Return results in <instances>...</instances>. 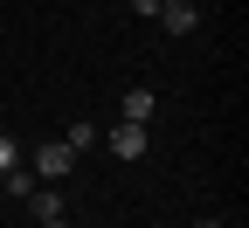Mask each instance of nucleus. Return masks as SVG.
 <instances>
[{
	"label": "nucleus",
	"mask_w": 249,
	"mask_h": 228,
	"mask_svg": "<svg viewBox=\"0 0 249 228\" xmlns=\"http://www.w3.org/2000/svg\"><path fill=\"white\" fill-rule=\"evenodd\" d=\"M76 166V152L70 145H62V139H49L42 152H35V180H62V173H70Z\"/></svg>",
	"instance_id": "f257e3e1"
},
{
	"label": "nucleus",
	"mask_w": 249,
	"mask_h": 228,
	"mask_svg": "<svg viewBox=\"0 0 249 228\" xmlns=\"http://www.w3.org/2000/svg\"><path fill=\"white\" fill-rule=\"evenodd\" d=\"M152 21H166L173 35H194V28H201V7H194V0H160V14H152Z\"/></svg>",
	"instance_id": "f03ea898"
},
{
	"label": "nucleus",
	"mask_w": 249,
	"mask_h": 228,
	"mask_svg": "<svg viewBox=\"0 0 249 228\" xmlns=\"http://www.w3.org/2000/svg\"><path fill=\"white\" fill-rule=\"evenodd\" d=\"M111 152L124 159V166H132V159H145V124H124V118H118V132H111Z\"/></svg>",
	"instance_id": "7ed1b4c3"
},
{
	"label": "nucleus",
	"mask_w": 249,
	"mask_h": 228,
	"mask_svg": "<svg viewBox=\"0 0 249 228\" xmlns=\"http://www.w3.org/2000/svg\"><path fill=\"white\" fill-rule=\"evenodd\" d=\"M152 111H160V104H152V90L139 83V90H124V124H152Z\"/></svg>",
	"instance_id": "20e7f679"
},
{
	"label": "nucleus",
	"mask_w": 249,
	"mask_h": 228,
	"mask_svg": "<svg viewBox=\"0 0 249 228\" xmlns=\"http://www.w3.org/2000/svg\"><path fill=\"white\" fill-rule=\"evenodd\" d=\"M0 187H7V193H14V201H28V193H35L42 180H35V166H21V159H14V166H7V173H0Z\"/></svg>",
	"instance_id": "39448f33"
},
{
	"label": "nucleus",
	"mask_w": 249,
	"mask_h": 228,
	"mask_svg": "<svg viewBox=\"0 0 249 228\" xmlns=\"http://www.w3.org/2000/svg\"><path fill=\"white\" fill-rule=\"evenodd\" d=\"M28 208H35V221H49V214H62V201H55V187H35V193H28Z\"/></svg>",
	"instance_id": "423d86ee"
},
{
	"label": "nucleus",
	"mask_w": 249,
	"mask_h": 228,
	"mask_svg": "<svg viewBox=\"0 0 249 228\" xmlns=\"http://www.w3.org/2000/svg\"><path fill=\"white\" fill-rule=\"evenodd\" d=\"M62 145H70V152H83V145H97V124H90V118H76V124H70V139H62Z\"/></svg>",
	"instance_id": "0eeeda50"
},
{
	"label": "nucleus",
	"mask_w": 249,
	"mask_h": 228,
	"mask_svg": "<svg viewBox=\"0 0 249 228\" xmlns=\"http://www.w3.org/2000/svg\"><path fill=\"white\" fill-rule=\"evenodd\" d=\"M14 159H21V152H14V139H0V173L14 166Z\"/></svg>",
	"instance_id": "6e6552de"
},
{
	"label": "nucleus",
	"mask_w": 249,
	"mask_h": 228,
	"mask_svg": "<svg viewBox=\"0 0 249 228\" xmlns=\"http://www.w3.org/2000/svg\"><path fill=\"white\" fill-rule=\"evenodd\" d=\"M132 14H145V21H152V14H160V0H132Z\"/></svg>",
	"instance_id": "1a4fd4ad"
},
{
	"label": "nucleus",
	"mask_w": 249,
	"mask_h": 228,
	"mask_svg": "<svg viewBox=\"0 0 249 228\" xmlns=\"http://www.w3.org/2000/svg\"><path fill=\"white\" fill-rule=\"evenodd\" d=\"M42 228H70V221H62V214H49V221H42Z\"/></svg>",
	"instance_id": "9d476101"
}]
</instances>
